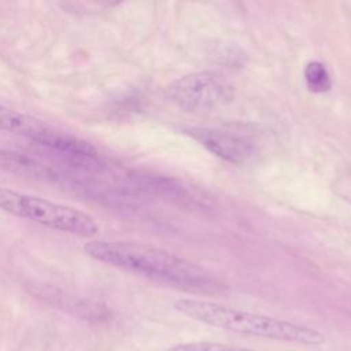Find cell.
I'll list each match as a JSON object with an SVG mask.
<instances>
[{
	"instance_id": "cell-4",
	"label": "cell",
	"mask_w": 351,
	"mask_h": 351,
	"mask_svg": "<svg viewBox=\"0 0 351 351\" xmlns=\"http://www.w3.org/2000/svg\"><path fill=\"white\" fill-rule=\"evenodd\" d=\"M0 130L27 138L37 145L77 162H100L99 151L89 141L3 103H0Z\"/></svg>"
},
{
	"instance_id": "cell-2",
	"label": "cell",
	"mask_w": 351,
	"mask_h": 351,
	"mask_svg": "<svg viewBox=\"0 0 351 351\" xmlns=\"http://www.w3.org/2000/svg\"><path fill=\"white\" fill-rule=\"evenodd\" d=\"M173 307L177 313L193 321L239 335L295 343L307 347H321L326 343L325 333L315 328L261 313L223 306L215 302L178 299L174 302Z\"/></svg>"
},
{
	"instance_id": "cell-9",
	"label": "cell",
	"mask_w": 351,
	"mask_h": 351,
	"mask_svg": "<svg viewBox=\"0 0 351 351\" xmlns=\"http://www.w3.org/2000/svg\"><path fill=\"white\" fill-rule=\"evenodd\" d=\"M0 169L14 174L36 178H44L51 174L49 169L34 158L5 148H0Z\"/></svg>"
},
{
	"instance_id": "cell-5",
	"label": "cell",
	"mask_w": 351,
	"mask_h": 351,
	"mask_svg": "<svg viewBox=\"0 0 351 351\" xmlns=\"http://www.w3.org/2000/svg\"><path fill=\"white\" fill-rule=\"evenodd\" d=\"M171 100L184 111H210L228 104L234 95L233 85L214 71L182 75L169 86Z\"/></svg>"
},
{
	"instance_id": "cell-3",
	"label": "cell",
	"mask_w": 351,
	"mask_h": 351,
	"mask_svg": "<svg viewBox=\"0 0 351 351\" xmlns=\"http://www.w3.org/2000/svg\"><path fill=\"white\" fill-rule=\"evenodd\" d=\"M0 210L74 236L93 237L99 232L95 218L81 210L5 186H0Z\"/></svg>"
},
{
	"instance_id": "cell-6",
	"label": "cell",
	"mask_w": 351,
	"mask_h": 351,
	"mask_svg": "<svg viewBox=\"0 0 351 351\" xmlns=\"http://www.w3.org/2000/svg\"><path fill=\"white\" fill-rule=\"evenodd\" d=\"M128 181L130 189L162 199L181 208L199 213H213L215 210L211 196L182 180L163 174L137 173L128 176Z\"/></svg>"
},
{
	"instance_id": "cell-10",
	"label": "cell",
	"mask_w": 351,
	"mask_h": 351,
	"mask_svg": "<svg viewBox=\"0 0 351 351\" xmlns=\"http://www.w3.org/2000/svg\"><path fill=\"white\" fill-rule=\"evenodd\" d=\"M304 81L308 90L324 93L332 88V78L326 66L319 60H311L304 67Z\"/></svg>"
},
{
	"instance_id": "cell-8",
	"label": "cell",
	"mask_w": 351,
	"mask_h": 351,
	"mask_svg": "<svg viewBox=\"0 0 351 351\" xmlns=\"http://www.w3.org/2000/svg\"><path fill=\"white\" fill-rule=\"evenodd\" d=\"M27 292L34 296L36 299L59 308L73 317L96 322L103 321L108 317V310L92 300H86L78 296H74L71 293H67L66 291H62L53 285L43 284V282H32L26 285Z\"/></svg>"
},
{
	"instance_id": "cell-7",
	"label": "cell",
	"mask_w": 351,
	"mask_h": 351,
	"mask_svg": "<svg viewBox=\"0 0 351 351\" xmlns=\"http://www.w3.org/2000/svg\"><path fill=\"white\" fill-rule=\"evenodd\" d=\"M186 132L211 154L233 165L247 162L256 152L252 134L237 126L191 128Z\"/></svg>"
},
{
	"instance_id": "cell-1",
	"label": "cell",
	"mask_w": 351,
	"mask_h": 351,
	"mask_svg": "<svg viewBox=\"0 0 351 351\" xmlns=\"http://www.w3.org/2000/svg\"><path fill=\"white\" fill-rule=\"evenodd\" d=\"M84 251L104 265L189 292L218 293L223 289L204 267L149 244L93 240L84 245Z\"/></svg>"
},
{
	"instance_id": "cell-11",
	"label": "cell",
	"mask_w": 351,
	"mask_h": 351,
	"mask_svg": "<svg viewBox=\"0 0 351 351\" xmlns=\"http://www.w3.org/2000/svg\"><path fill=\"white\" fill-rule=\"evenodd\" d=\"M166 351H255V350L240 347V346L225 344V343L200 340V341H186V343L173 344Z\"/></svg>"
}]
</instances>
